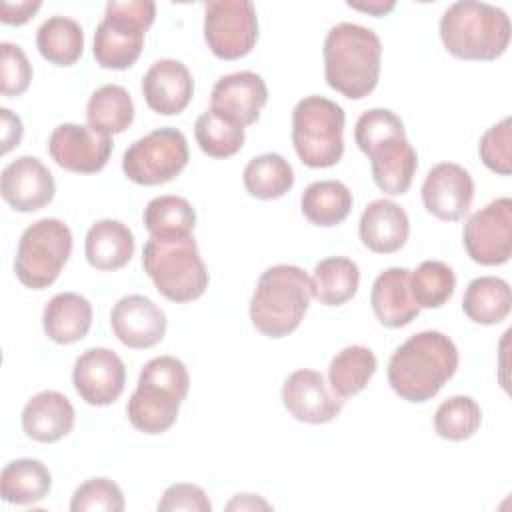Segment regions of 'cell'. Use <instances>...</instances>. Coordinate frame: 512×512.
Listing matches in <instances>:
<instances>
[{
  "mask_svg": "<svg viewBox=\"0 0 512 512\" xmlns=\"http://www.w3.org/2000/svg\"><path fill=\"white\" fill-rule=\"evenodd\" d=\"M458 370L456 344L438 330H424L400 344L388 362V382L406 402L434 398Z\"/></svg>",
  "mask_w": 512,
  "mask_h": 512,
  "instance_id": "1",
  "label": "cell"
},
{
  "mask_svg": "<svg viewBox=\"0 0 512 512\" xmlns=\"http://www.w3.org/2000/svg\"><path fill=\"white\" fill-rule=\"evenodd\" d=\"M324 76L332 90L350 100L368 96L380 78L382 44L374 30L342 22L324 38Z\"/></svg>",
  "mask_w": 512,
  "mask_h": 512,
  "instance_id": "2",
  "label": "cell"
},
{
  "mask_svg": "<svg viewBox=\"0 0 512 512\" xmlns=\"http://www.w3.org/2000/svg\"><path fill=\"white\" fill-rule=\"evenodd\" d=\"M188 388L190 376L182 360L174 356L148 360L126 404L130 424L144 434L170 430L178 418L182 400L188 396Z\"/></svg>",
  "mask_w": 512,
  "mask_h": 512,
  "instance_id": "3",
  "label": "cell"
},
{
  "mask_svg": "<svg viewBox=\"0 0 512 512\" xmlns=\"http://www.w3.org/2000/svg\"><path fill=\"white\" fill-rule=\"evenodd\" d=\"M508 14L488 2L460 0L440 18V40L460 60H496L510 44Z\"/></svg>",
  "mask_w": 512,
  "mask_h": 512,
  "instance_id": "4",
  "label": "cell"
},
{
  "mask_svg": "<svg viewBox=\"0 0 512 512\" xmlns=\"http://www.w3.org/2000/svg\"><path fill=\"white\" fill-rule=\"evenodd\" d=\"M312 300L310 276L292 264H276L262 272L250 298L252 326L268 338L292 334Z\"/></svg>",
  "mask_w": 512,
  "mask_h": 512,
  "instance_id": "5",
  "label": "cell"
},
{
  "mask_svg": "<svg viewBox=\"0 0 512 512\" xmlns=\"http://www.w3.org/2000/svg\"><path fill=\"white\" fill-rule=\"evenodd\" d=\"M142 266L156 290L176 304L198 300L210 282L206 264L192 236H150L142 250Z\"/></svg>",
  "mask_w": 512,
  "mask_h": 512,
  "instance_id": "6",
  "label": "cell"
},
{
  "mask_svg": "<svg viewBox=\"0 0 512 512\" xmlns=\"http://www.w3.org/2000/svg\"><path fill=\"white\" fill-rule=\"evenodd\" d=\"M344 110L324 96H306L292 110V144L310 168L336 166L344 154Z\"/></svg>",
  "mask_w": 512,
  "mask_h": 512,
  "instance_id": "7",
  "label": "cell"
},
{
  "mask_svg": "<svg viewBox=\"0 0 512 512\" xmlns=\"http://www.w3.org/2000/svg\"><path fill=\"white\" fill-rule=\"evenodd\" d=\"M156 4L152 0L108 2L94 32V58L102 68L126 70L142 54L144 34L152 26Z\"/></svg>",
  "mask_w": 512,
  "mask_h": 512,
  "instance_id": "8",
  "label": "cell"
},
{
  "mask_svg": "<svg viewBox=\"0 0 512 512\" xmlns=\"http://www.w3.org/2000/svg\"><path fill=\"white\" fill-rule=\"evenodd\" d=\"M72 254V232L58 218L32 222L20 236L14 272L22 286L44 290L56 282Z\"/></svg>",
  "mask_w": 512,
  "mask_h": 512,
  "instance_id": "9",
  "label": "cell"
},
{
  "mask_svg": "<svg viewBox=\"0 0 512 512\" xmlns=\"http://www.w3.org/2000/svg\"><path fill=\"white\" fill-rule=\"evenodd\" d=\"M190 160L186 136L176 128H156L130 144L122 156L124 176L140 186L174 180Z\"/></svg>",
  "mask_w": 512,
  "mask_h": 512,
  "instance_id": "10",
  "label": "cell"
},
{
  "mask_svg": "<svg viewBox=\"0 0 512 512\" xmlns=\"http://www.w3.org/2000/svg\"><path fill=\"white\" fill-rule=\"evenodd\" d=\"M204 40L220 60H238L258 40L256 8L248 0H212L204 4Z\"/></svg>",
  "mask_w": 512,
  "mask_h": 512,
  "instance_id": "11",
  "label": "cell"
},
{
  "mask_svg": "<svg viewBox=\"0 0 512 512\" xmlns=\"http://www.w3.org/2000/svg\"><path fill=\"white\" fill-rule=\"evenodd\" d=\"M462 240L476 264H506L512 256V200L502 196L474 212L464 224Z\"/></svg>",
  "mask_w": 512,
  "mask_h": 512,
  "instance_id": "12",
  "label": "cell"
},
{
  "mask_svg": "<svg viewBox=\"0 0 512 512\" xmlns=\"http://www.w3.org/2000/svg\"><path fill=\"white\" fill-rule=\"evenodd\" d=\"M48 152L52 160L76 174L100 172L112 154V138L104 136L90 126L64 122L58 124L48 138Z\"/></svg>",
  "mask_w": 512,
  "mask_h": 512,
  "instance_id": "13",
  "label": "cell"
},
{
  "mask_svg": "<svg viewBox=\"0 0 512 512\" xmlns=\"http://www.w3.org/2000/svg\"><path fill=\"white\" fill-rule=\"evenodd\" d=\"M72 384L86 404L108 406L124 392V362L108 348H90L76 358Z\"/></svg>",
  "mask_w": 512,
  "mask_h": 512,
  "instance_id": "14",
  "label": "cell"
},
{
  "mask_svg": "<svg viewBox=\"0 0 512 512\" xmlns=\"http://www.w3.org/2000/svg\"><path fill=\"white\" fill-rule=\"evenodd\" d=\"M282 404L290 416L306 424L332 422L344 408L332 388H328L324 376L318 370L302 368L288 374L282 384Z\"/></svg>",
  "mask_w": 512,
  "mask_h": 512,
  "instance_id": "15",
  "label": "cell"
},
{
  "mask_svg": "<svg viewBox=\"0 0 512 512\" xmlns=\"http://www.w3.org/2000/svg\"><path fill=\"white\" fill-rule=\"evenodd\" d=\"M474 180L470 172L454 162L432 166L422 184L424 208L444 222L460 220L472 206Z\"/></svg>",
  "mask_w": 512,
  "mask_h": 512,
  "instance_id": "16",
  "label": "cell"
},
{
  "mask_svg": "<svg viewBox=\"0 0 512 512\" xmlns=\"http://www.w3.org/2000/svg\"><path fill=\"white\" fill-rule=\"evenodd\" d=\"M54 192V176L36 156H20L2 170L0 194L18 212H36L48 206Z\"/></svg>",
  "mask_w": 512,
  "mask_h": 512,
  "instance_id": "17",
  "label": "cell"
},
{
  "mask_svg": "<svg viewBox=\"0 0 512 512\" xmlns=\"http://www.w3.org/2000/svg\"><path fill=\"white\" fill-rule=\"evenodd\" d=\"M114 336L128 348L146 350L156 346L166 334V314L142 294L120 298L110 312Z\"/></svg>",
  "mask_w": 512,
  "mask_h": 512,
  "instance_id": "18",
  "label": "cell"
},
{
  "mask_svg": "<svg viewBox=\"0 0 512 512\" xmlns=\"http://www.w3.org/2000/svg\"><path fill=\"white\" fill-rule=\"evenodd\" d=\"M266 100L268 86L262 76L242 70L226 74L214 84L210 94V110L240 126H250L258 120Z\"/></svg>",
  "mask_w": 512,
  "mask_h": 512,
  "instance_id": "19",
  "label": "cell"
},
{
  "mask_svg": "<svg viewBox=\"0 0 512 512\" xmlns=\"http://www.w3.org/2000/svg\"><path fill=\"white\" fill-rule=\"evenodd\" d=\"M142 94L150 110L162 116H174L186 110L194 96L190 70L172 58L156 60L142 78Z\"/></svg>",
  "mask_w": 512,
  "mask_h": 512,
  "instance_id": "20",
  "label": "cell"
},
{
  "mask_svg": "<svg viewBox=\"0 0 512 512\" xmlns=\"http://www.w3.org/2000/svg\"><path fill=\"white\" fill-rule=\"evenodd\" d=\"M366 156L370 158L372 180L382 192L390 196L408 192L418 168V156L406 136L388 138L374 146Z\"/></svg>",
  "mask_w": 512,
  "mask_h": 512,
  "instance_id": "21",
  "label": "cell"
},
{
  "mask_svg": "<svg viewBox=\"0 0 512 512\" xmlns=\"http://www.w3.org/2000/svg\"><path fill=\"white\" fill-rule=\"evenodd\" d=\"M358 234L368 250L378 254H392L406 244L410 234V220L404 208H400L396 202L380 198L364 208Z\"/></svg>",
  "mask_w": 512,
  "mask_h": 512,
  "instance_id": "22",
  "label": "cell"
},
{
  "mask_svg": "<svg viewBox=\"0 0 512 512\" xmlns=\"http://www.w3.org/2000/svg\"><path fill=\"white\" fill-rule=\"evenodd\" d=\"M370 304L382 326L402 328L410 324L420 312L410 290V270L394 266L380 272L372 284Z\"/></svg>",
  "mask_w": 512,
  "mask_h": 512,
  "instance_id": "23",
  "label": "cell"
},
{
  "mask_svg": "<svg viewBox=\"0 0 512 512\" xmlns=\"http://www.w3.org/2000/svg\"><path fill=\"white\" fill-rule=\"evenodd\" d=\"M74 416V406L64 394L44 390L26 402L22 410V430L36 442L52 444L72 432Z\"/></svg>",
  "mask_w": 512,
  "mask_h": 512,
  "instance_id": "24",
  "label": "cell"
},
{
  "mask_svg": "<svg viewBox=\"0 0 512 512\" xmlns=\"http://www.w3.org/2000/svg\"><path fill=\"white\" fill-rule=\"evenodd\" d=\"M84 254L88 264L100 272L120 270L134 254V234L118 220H98L86 234Z\"/></svg>",
  "mask_w": 512,
  "mask_h": 512,
  "instance_id": "25",
  "label": "cell"
},
{
  "mask_svg": "<svg viewBox=\"0 0 512 512\" xmlns=\"http://www.w3.org/2000/svg\"><path fill=\"white\" fill-rule=\"evenodd\" d=\"M92 326V304L76 292H60L50 298L42 314L44 334L56 344L82 340Z\"/></svg>",
  "mask_w": 512,
  "mask_h": 512,
  "instance_id": "26",
  "label": "cell"
},
{
  "mask_svg": "<svg viewBox=\"0 0 512 512\" xmlns=\"http://www.w3.org/2000/svg\"><path fill=\"white\" fill-rule=\"evenodd\" d=\"M52 488V476L46 464L34 458L8 462L0 474V492L4 502L28 506L44 500Z\"/></svg>",
  "mask_w": 512,
  "mask_h": 512,
  "instance_id": "27",
  "label": "cell"
},
{
  "mask_svg": "<svg viewBox=\"0 0 512 512\" xmlns=\"http://www.w3.org/2000/svg\"><path fill=\"white\" fill-rule=\"evenodd\" d=\"M312 296L324 306H342L352 300L360 286V268L346 256L320 260L312 270Z\"/></svg>",
  "mask_w": 512,
  "mask_h": 512,
  "instance_id": "28",
  "label": "cell"
},
{
  "mask_svg": "<svg viewBox=\"0 0 512 512\" xmlns=\"http://www.w3.org/2000/svg\"><path fill=\"white\" fill-rule=\"evenodd\" d=\"M462 310L476 324H500L512 310L510 284L498 276L474 278L464 290Z\"/></svg>",
  "mask_w": 512,
  "mask_h": 512,
  "instance_id": "29",
  "label": "cell"
},
{
  "mask_svg": "<svg viewBox=\"0 0 512 512\" xmlns=\"http://www.w3.org/2000/svg\"><path fill=\"white\" fill-rule=\"evenodd\" d=\"M304 218L322 228L342 224L352 210V192L344 182L318 180L306 186L300 198Z\"/></svg>",
  "mask_w": 512,
  "mask_h": 512,
  "instance_id": "30",
  "label": "cell"
},
{
  "mask_svg": "<svg viewBox=\"0 0 512 512\" xmlns=\"http://www.w3.org/2000/svg\"><path fill=\"white\" fill-rule=\"evenodd\" d=\"M88 126L104 136L122 134L134 122V102L126 88L106 84L92 92L86 104Z\"/></svg>",
  "mask_w": 512,
  "mask_h": 512,
  "instance_id": "31",
  "label": "cell"
},
{
  "mask_svg": "<svg viewBox=\"0 0 512 512\" xmlns=\"http://www.w3.org/2000/svg\"><path fill=\"white\" fill-rule=\"evenodd\" d=\"M36 46L50 64L72 66L84 52L82 26L68 16H50L36 32Z\"/></svg>",
  "mask_w": 512,
  "mask_h": 512,
  "instance_id": "32",
  "label": "cell"
},
{
  "mask_svg": "<svg viewBox=\"0 0 512 512\" xmlns=\"http://www.w3.org/2000/svg\"><path fill=\"white\" fill-rule=\"evenodd\" d=\"M378 368L370 348L354 344L340 350L328 366V384L340 398H350L362 392Z\"/></svg>",
  "mask_w": 512,
  "mask_h": 512,
  "instance_id": "33",
  "label": "cell"
},
{
  "mask_svg": "<svg viewBox=\"0 0 512 512\" xmlns=\"http://www.w3.org/2000/svg\"><path fill=\"white\" fill-rule=\"evenodd\" d=\"M242 182L250 196L258 200H276L294 186V170L284 156L266 152L246 164Z\"/></svg>",
  "mask_w": 512,
  "mask_h": 512,
  "instance_id": "34",
  "label": "cell"
},
{
  "mask_svg": "<svg viewBox=\"0 0 512 512\" xmlns=\"http://www.w3.org/2000/svg\"><path fill=\"white\" fill-rule=\"evenodd\" d=\"M144 226L154 238H182L192 236L196 226V212L192 204L174 194L152 198L144 208Z\"/></svg>",
  "mask_w": 512,
  "mask_h": 512,
  "instance_id": "35",
  "label": "cell"
},
{
  "mask_svg": "<svg viewBox=\"0 0 512 512\" xmlns=\"http://www.w3.org/2000/svg\"><path fill=\"white\" fill-rule=\"evenodd\" d=\"M194 136L204 154L210 158H230L244 146V126L226 116L206 110L196 118Z\"/></svg>",
  "mask_w": 512,
  "mask_h": 512,
  "instance_id": "36",
  "label": "cell"
},
{
  "mask_svg": "<svg viewBox=\"0 0 512 512\" xmlns=\"http://www.w3.org/2000/svg\"><path fill=\"white\" fill-rule=\"evenodd\" d=\"M482 424V410L470 396L458 394L444 400L434 412V430L440 438L462 442L476 434Z\"/></svg>",
  "mask_w": 512,
  "mask_h": 512,
  "instance_id": "37",
  "label": "cell"
},
{
  "mask_svg": "<svg viewBox=\"0 0 512 512\" xmlns=\"http://www.w3.org/2000/svg\"><path fill=\"white\" fill-rule=\"evenodd\" d=\"M456 288L454 270L440 260H424L410 272V290L418 308L444 306Z\"/></svg>",
  "mask_w": 512,
  "mask_h": 512,
  "instance_id": "38",
  "label": "cell"
},
{
  "mask_svg": "<svg viewBox=\"0 0 512 512\" xmlns=\"http://www.w3.org/2000/svg\"><path fill=\"white\" fill-rule=\"evenodd\" d=\"M72 512H122L124 494L110 478H88L82 482L70 500Z\"/></svg>",
  "mask_w": 512,
  "mask_h": 512,
  "instance_id": "39",
  "label": "cell"
},
{
  "mask_svg": "<svg viewBox=\"0 0 512 512\" xmlns=\"http://www.w3.org/2000/svg\"><path fill=\"white\" fill-rule=\"evenodd\" d=\"M394 136H406V130L400 116H396L388 108L366 110L356 120L354 140L364 154H368L374 146Z\"/></svg>",
  "mask_w": 512,
  "mask_h": 512,
  "instance_id": "40",
  "label": "cell"
},
{
  "mask_svg": "<svg viewBox=\"0 0 512 512\" xmlns=\"http://www.w3.org/2000/svg\"><path fill=\"white\" fill-rule=\"evenodd\" d=\"M512 120L502 118L498 124L490 126L478 144V154L484 166L500 176H510L512 172Z\"/></svg>",
  "mask_w": 512,
  "mask_h": 512,
  "instance_id": "41",
  "label": "cell"
},
{
  "mask_svg": "<svg viewBox=\"0 0 512 512\" xmlns=\"http://www.w3.org/2000/svg\"><path fill=\"white\" fill-rule=\"evenodd\" d=\"M0 52H2V66H0L2 94L8 98L24 94L32 82V64L28 62L24 50L18 44L2 42Z\"/></svg>",
  "mask_w": 512,
  "mask_h": 512,
  "instance_id": "42",
  "label": "cell"
},
{
  "mask_svg": "<svg viewBox=\"0 0 512 512\" xmlns=\"http://www.w3.org/2000/svg\"><path fill=\"white\" fill-rule=\"evenodd\" d=\"M156 508L160 512H176V510L210 512L212 504L200 486L188 484V482H178L164 490Z\"/></svg>",
  "mask_w": 512,
  "mask_h": 512,
  "instance_id": "43",
  "label": "cell"
},
{
  "mask_svg": "<svg viewBox=\"0 0 512 512\" xmlns=\"http://www.w3.org/2000/svg\"><path fill=\"white\" fill-rule=\"evenodd\" d=\"M42 2L40 0H2L0 2V20L10 26H22L26 24L38 10Z\"/></svg>",
  "mask_w": 512,
  "mask_h": 512,
  "instance_id": "44",
  "label": "cell"
},
{
  "mask_svg": "<svg viewBox=\"0 0 512 512\" xmlns=\"http://www.w3.org/2000/svg\"><path fill=\"white\" fill-rule=\"evenodd\" d=\"M0 138H2V154H8L14 146L20 144L22 134H24V126L20 116H16L12 110L8 108H0Z\"/></svg>",
  "mask_w": 512,
  "mask_h": 512,
  "instance_id": "45",
  "label": "cell"
},
{
  "mask_svg": "<svg viewBox=\"0 0 512 512\" xmlns=\"http://www.w3.org/2000/svg\"><path fill=\"white\" fill-rule=\"evenodd\" d=\"M228 510H270V504L258 494H236L228 504Z\"/></svg>",
  "mask_w": 512,
  "mask_h": 512,
  "instance_id": "46",
  "label": "cell"
},
{
  "mask_svg": "<svg viewBox=\"0 0 512 512\" xmlns=\"http://www.w3.org/2000/svg\"><path fill=\"white\" fill-rule=\"evenodd\" d=\"M350 8L372 14V16H386L390 10H394L396 2H382V0H372V2H348Z\"/></svg>",
  "mask_w": 512,
  "mask_h": 512,
  "instance_id": "47",
  "label": "cell"
}]
</instances>
